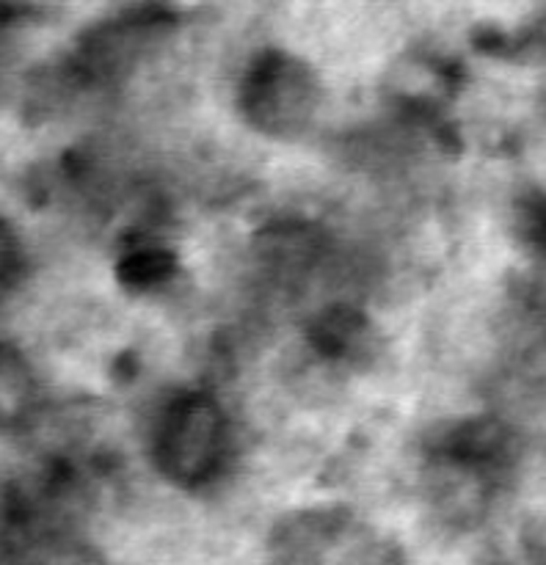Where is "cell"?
Segmentation results:
<instances>
[{
  "instance_id": "cell-1",
  "label": "cell",
  "mask_w": 546,
  "mask_h": 565,
  "mask_svg": "<svg viewBox=\"0 0 546 565\" xmlns=\"http://www.w3.org/2000/svg\"><path fill=\"white\" fill-rule=\"evenodd\" d=\"M229 456V417L210 392L171 397L152 430V461L169 483L193 489L224 469Z\"/></svg>"
},
{
  "instance_id": "cell-2",
  "label": "cell",
  "mask_w": 546,
  "mask_h": 565,
  "mask_svg": "<svg viewBox=\"0 0 546 565\" xmlns=\"http://www.w3.org/2000/svg\"><path fill=\"white\" fill-rule=\"evenodd\" d=\"M318 77L287 53H265L248 66L240 108L248 125L268 136H298L318 110Z\"/></svg>"
},
{
  "instance_id": "cell-3",
  "label": "cell",
  "mask_w": 546,
  "mask_h": 565,
  "mask_svg": "<svg viewBox=\"0 0 546 565\" xmlns=\"http://www.w3.org/2000/svg\"><path fill=\"white\" fill-rule=\"evenodd\" d=\"M171 22L174 20L163 9H143L94 28L77 50L75 72L86 81H114L125 75Z\"/></svg>"
},
{
  "instance_id": "cell-4",
  "label": "cell",
  "mask_w": 546,
  "mask_h": 565,
  "mask_svg": "<svg viewBox=\"0 0 546 565\" xmlns=\"http://www.w3.org/2000/svg\"><path fill=\"white\" fill-rule=\"evenodd\" d=\"M36 379L20 351L0 342V428H22L36 412Z\"/></svg>"
},
{
  "instance_id": "cell-5",
  "label": "cell",
  "mask_w": 546,
  "mask_h": 565,
  "mask_svg": "<svg viewBox=\"0 0 546 565\" xmlns=\"http://www.w3.org/2000/svg\"><path fill=\"white\" fill-rule=\"evenodd\" d=\"M367 320L362 312L351 307H336L325 309L318 315L312 326V342L323 356L329 359H358L367 348Z\"/></svg>"
},
{
  "instance_id": "cell-6",
  "label": "cell",
  "mask_w": 546,
  "mask_h": 565,
  "mask_svg": "<svg viewBox=\"0 0 546 565\" xmlns=\"http://www.w3.org/2000/svg\"><path fill=\"white\" fill-rule=\"evenodd\" d=\"M174 257L158 246H141L119 263V279L136 290H152L174 276Z\"/></svg>"
},
{
  "instance_id": "cell-7",
  "label": "cell",
  "mask_w": 546,
  "mask_h": 565,
  "mask_svg": "<svg viewBox=\"0 0 546 565\" xmlns=\"http://www.w3.org/2000/svg\"><path fill=\"white\" fill-rule=\"evenodd\" d=\"M22 270V248L14 230L0 218V298L17 285Z\"/></svg>"
},
{
  "instance_id": "cell-8",
  "label": "cell",
  "mask_w": 546,
  "mask_h": 565,
  "mask_svg": "<svg viewBox=\"0 0 546 565\" xmlns=\"http://www.w3.org/2000/svg\"><path fill=\"white\" fill-rule=\"evenodd\" d=\"M11 17V6L9 0H0V22H6Z\"/></svg>"
}]
</instances>
